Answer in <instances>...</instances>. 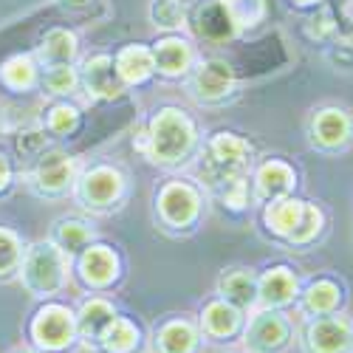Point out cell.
Segmentation results:
<instances>
[{"instance_id": "1", "label": "cell", "mask_w": 353, "mask_h": 353, "mask_svg": "<svg viewBox=\"0 0 353 353\" xmlns=\"http://www.w3.org/2000/svg\"><path fill=\"white\" fill-rule=\"evenodd\" d=\"M195 141V130L192 122L181 110H161L153 125H150V136H147V153L161 164H172L190 153V147Z\"/></svg>"}, {"instance_id": "2", "label": "cell", "mask_w": 353, "mask_h": 353, "mask_svg": "<svg viewBox=\"0 0 353 353\" xmlns=\"http://www.w3.org/2000/svg\"><path fill=\"white\" fill-rule=\"evenodd\" d=\"M63 249H57L54 243H37L23 260V283L32 294L46 297L63 285Z\"/></svg>"}, {"instance_id": "3", "label": "cell", "mask_w": 353, "mask_h": 353, "mask_svg": "<svg viewBox=\"0 0 353 353\" xmlns=\"http://www.w3.org/2000/svg\"><path fill=\"white\" fill-rule=\"evenodd\" d=\"M74 316L63 305H46L34 322H32V336L46 350H60L74 339Z\"/></svg>"}, {"instance_id": "4", "label": "cell", "mask_w": 353, "mask_h": 353, "mask_svg": "<svg viewBox=\"0 0 353 353\" xmlns=\"http://www.w3.org/2000/svg\"><path fill=\"white\" fill-rule=\"evenodd\" d=\"M288 339V325L285 319L274 311H260L254 314L252 325L246 331V347L254 350V353H277L283 350Z\"/></svg>"}, {"instance_id": "5", "label": "cell", "mask_w": 353, "mask_h": 353, "mask_svg": "<svg viewBox=\"0 0 353 353\" xmlns=\"http://www.w3.org/2000/svg\"><path fill=\"white\" fill-rule=\"evenodd\" d=\"M77 195L85 207H108L122 195V175L113 167H94L79 181Z\"/></svg>"}, {"instance_id": "6", "label": "cell", "mask_w": 353, "mask_h": 353, "mask_svg": "<svg viewBox=\"0 0 353 353\" xmlns=\"http://www.w3.org/2000/svg\"><path fill=\"white\" fill-rule=\"evenodd\" d=\"M350 339L353 334L347 319H339V316L311 322L305 334V345L311 353H345L350 347Z\"/></svg>"}, {"instance_id": "7", "label": "cell", "mask_w": 353, "mask_h": 353, "mask_svg": "<svg viewBox=\"0 0 353 353\" xmlns=\"http://www.w3.org/2000/svg\"><path fill=\"white\" fill-rule=\"evenodd\" d=\"M161 215L172 226H187L198 212V192L190 184H170L161 192Z\"/></svg>"}, {"instance_id": "8", "label": "cell", "mask_w": 353, "mask_h": 353, "mask_svg": "<svg viewBox=\"0 0 353 353\" xmlns=\"http://www.w3.org/2000/svg\"><path fill=\"white\" fill-rule=\"evenodd\" d=\"M232 82H234L232 68L226 63H221V60H210V63H203L195 71V77H192V94L198 99L212 102V99H221L223 94L232 91Z\"/></svg>"}, {"instance_id": "9", "label": "cell", "mask_w": 353, "mask_h": 353, "mask_svg": "<svg viewBox=\"0 0 353 353\" xmlns=\"http://www.w3.org/2000/svg\"><path fill=\"white\" fill-rule=\"evenodd\" d=\"M82 82H85V91L94 94V97H116L122 88V77L116 71L110 57H94L82 65Z\"/></svg>"}, {"instance_id": "10", "label": "cell", "mask_w": 353, "mask_h": 353, "mask_svg": "<svg viewBox=\"0 0 353 353\" xmlns=\"http://www.w3.org/2000/svg\"><path fill=\"white\" fill-rule=\"evenodd\" d=\"M74 159L65 156V153H51L46 156L37 170H34V181L40 187V192H48V195H57V192H63L71 181H74Z\"/></svg>"}, {"instance_id": "11", "label": "cell", "mask_w": 353, "mask_h": 353, "mask_svg": "<svg viewBox=\"0 0 353 353\" xmlns=\"http://www.w3.org/2000/svg\"><path fill=\"white\" fill-rule=\"evenodd\" d=\"M195 32L207 40H229L234 32H238V23H234L226 0H212V3H207L198 12Z\"/></svg>"}, {"instance_id": "12", "label": "cell", "mask_w": 353, "mask_h": 353, "mask_svg": "<svg viewBox=\"0 0 353 353\" xmlns=\"http://www.w3.org/2000/svg\"><path fill=\"white\" fill-rule=\"evenodd\" d=\"M218 288H221V297L234 308H249L257 300V283H254L252 272H246V269H234V272L223 274Z\"/></svg>"}, {"instance_id": "13", "label": "cell", "mask_w": 353, "mask_h": 353, "mask_svg": "<svg viewBox=\"0 0 353 353\" xmlns=\"http://www.w3.org/2000/svg\"><path fill=\"white\" fill-rule=\"evenodd\" d=\"M79 272L85 277V283L91 285H105L116 277V254L108 246H94L88 249L79 260Z\"/></svg>"}, {"instance_id": "14", "label": "cell", "mask_w": 353, "mask_h": 353, "mask_svg": "<svg viewBox=\"0 0 353 353\" xmlns=\"http://www.w3.org/2000/svg\"><path fill=\"white\" fill-rule=\"evenodd\" d=\"M113 319L116 314L105 300H88L77 316V331L82 339H102V334L108 331Z\"/></svg>"}, {"instance_id": "15", "label": "cell", "mask_w": 353, "mask_h": 353, "mask_svg": "<svg viewBox=\"0 0 353 353\" xmlns=\"http://www.w3.org/2000/svg\"><path fill=\"white\" fill-rule=\"evenodd\" d=\"M210 153H212V164H218L223 172L226 170H241L249 159V147L243 139L238 136H229V133H218L210 144Z\"/></svg>"}, {"instance_id": "16", "label": "cell", "mask_w": 353, "mask_h": 353, "mask_svg": "<svg viewBox=\"0 0 353 353\" xmlns=\"http://www.w3.org/2000/svg\"><path fill=\"white\" fill-rule=\"evenodd\" d=\"M294 291H297V280L288 269H272L266 272V277L260 280L257 285V294L263 305H283L294 297Z\"/></svg>"}, {"instance_id": "17", "label": "cell", "mask_w": 353, "mask_h": 353, "mask_svg": "<svg viewBox=\"0 0 353 353\" xmlns=\"http://www.w3.org/2000/svg\"><path fill=\"white\" fill-rule=\"evenodd\" d=\"M350 136V122L342 110H322L314 119V139L322 147H339Z\"/></svg>"}, {"instance_id": "18", "label": "cell", "mask_w": 353, "mask_h": 353, "mask_svg": "<svg viewBox=\"0 0 353 353\" xmlns=\"http://www.w3.org/2000/svg\"><path fill=\"white\" fill-rule=\"evenodd\" d=\"M116 71H119L122 82H141L153 71V54L141 46L125 48L119 54V60H116Z\"/></svg>"}, {"instance_id": "19", "label": "cell", "mask_w": 353, "mask_h": 353, "mask_svg": "<svg viewBox=\"0 0 353 353\" xmlns=\"http://www.w3.org/2000/svg\"><path fill=\"white\" fill-rule=\"evenodd\" d=\"M294 187V172L280 164V161H269L263 164L260 172H257V190L263 198H277L283 192H288Z\"/></svg>"}, {"instance_id": "20", "label": "cell", "mask_w": 353, "mask_h": 353, "mask_svg": "<svg viewBox=\"0 0 353 353\" xmlns=\"http://www.w3.org/2000/svg\"><path fill=\"white\" fill-rule=\"evenodd\" d=\"M238 322H241V314L234 305H229L226 300L223 303H212L203 311V331L210 336H229L238 331Z\"/></svg>"}, {"instance_id": "21", "label": "cell", "mask_w": 353, "mask_h": 353, "mask_svg": "<svg viewBox=\"0 0 353 353\" xmlns=\"http://www.w3.org/2000/svg\"><path fill=\"white\" fill-rule=\"evenodd\" d=\"M198 345V334L190 322H170L159 334L161 353H192Z\"/></svg>"}, {"instance_id": "22", "label": "cell", "mask_w": 353, "mask_h": 353, "mask_svg": "<svg viewBox=\"0 0 353 353\" xmlns=\"http://www.w3.org/2000/svg\"><path fill=\"white\" fill-rule=\"evenodd\" d=\"M190 46L184 40H161L156 46V65L164 71V74H181L190 68Z\"/></svg>"}, {"instance_id": "23", "label": "cell", "mask_w": 353, "mask_h": 353, "mask_svg": "<svg viewBox=\"0 0 353 353\" xmlns=\"http://www.w3.org/2000/svg\"><path fill=\"white\" fill-rule=\"evenodd\" d=\"M77 54V40L68 34V32H48L46 40H43V48H40V57L48 63V65H68Z\"/></svg>"}, {"instance_id": "24", "label": "cell", "mask_w": 353, "mask_h": 353, "mask_svg": "<svg viewBox=\"0 0 353 353\" xmlns=\"http://www.w3.org/2000/svg\"><path fill=\"white\" fill-rule=\"evenodd\" d=\"M303 210H305L303 201H277V203H272V207H269L266 221H269V226H272L274 232L291 234L294 226H297L300 218H303Z\"/></svg>"}, {"instance_id": "25", "label": "cell", "mask_w": 353, "mask_h": 353, "mask_svg": "<svg viewBox=\"0 0 353 353\" xmlns=\"http://www.w3.org/2000/svg\"><path fill=\"white\" fill-rule=\"evenodd\" d=\"M139 342V331L130 325L128 319H113L108 331L102 334V345L108 353H130Z\"/></svg>"}, {"instance_id": "26", "label": "cell", "mask_w": 353, "mask_h": 353, "mask_svg": "<svg viewBox=\"0 0 353 353\" xmlns=\"http://www.w3.org/2000/svg\"><path fill=\"white\" fill-rule=\"evenodd\" d=\"M339 303V288L328 280H319L305 294V311L308 314H331Z\"/></svg>"}, {"instance_id": "27", "label": "cell", "mask_w": 353, "mask_h": 353, "mask_svg": "<svg viewBox=\"0 0 353 353\" xmlns=\"http://www.w3.org/2000/svg\"><path fill=\"white\" fill-rule=\"evenodd\" d=\"M88 241H91V226L82 223V221H63L57 226V243H60L65 252L85 249Z\"/></svg>"}, {"instance_id": "28", "label": "cell", "mask_w": 353, "mask_h": 353, "mask_svg": "<svg viewBox=\"0 0 353 353\" xmlns=\"http://www.w3.org/2000/svg\"><path fill=\"white\" fill-rule=\"evenodd\" d=\"M20 257H23V252H20L17 238H14L12 232L0 229V277L12 274L20 266Z\"/></svg>"}, {"instance_id": "29", "label": "cell", "mask_w": 353, "mask_h": 353, "mask_svg": "<svg viewBox=\"0 0 353 353\" xmlns=\"http://www.w3.org/2000/svg\"><path fill=\"white\" fill-rule=\"evenodd\" d=\"M3 82L9 88H17V91L28 88V85L34 82V65H32V60H26V57H17V60H12L3 68Z\"/></svg>"}, {"instance_id": "30", "label": "cell", "mask_w": 353, "mask_h": 353, "mask_svg": "<svg viewBox=\"0 0 353 353\" xmlns=\"http://www.w3.org/2000/svg\"><path fill=\"white\" fill-rule=\"evenodd\" d=\"M319 223H322V215H319V210L316 207H311V203H305V210H303V218H300V223L294 226V232L288 234V238L294 241V243H308L314 234L319 232Z\"/></svg>"}, {"instance_id": "31", "label": "cell", "mask_w": 353, "mask_h": 353, "mask_svg": "<svg viewBox=\"0 0 353 353\" xmlns=\"http://www.w3.org/2000/svg\"><path fill=\"white\" fill-rule=\"evenodd\" d=\"M46 88L51 94H71L77 88V74L68 65H51L46 71Z\"/></svg>"}, {"instance_id": "32", "label": "cell", "mask_w": 353, "mask_h": 353, "mask_svg": "<svg viewBox=\"0 0 353 353\" xmlns=\"http://www.w3.org/2000/svg\"><path fill=\"white\" fill-rule=\"evenodd\" d=\"M150 14H153L156 26H164V28H175V26H181V20H184V12H181L179 0H153Z\"/></svg>"}, {"instance_id": "33", "label": "cell", "mask_w": 353, "mask_h": 353, "mask_svg": "<svg viewBox=\"0 0 353 353\" xmlns=\"http://www.w3.org/2000/svg\"><path fill=\"white\" fill-rule=\"evenodd\" d=\"M238 26H252L263 17V0H226Z\"/></svg>"}, {"instance_id": "34", "label": "cell", "mask_w": 353, "mask_h": 353, "mask_svg": "<svg viewBox=\"0 0 353 353\" xmlns=\"http://www.w3.org/2000/svg\"><path fill=\"white\" fill-rule=\"evenodd\" d=\"M48 128L54 133H68L77 128V110L74 108H54L48 116Z\"/></svg>"}, {"instance_id": "35", "label": "cell", "mask_w": 353, "mask_h": 353, "mask_svg": "<svg viewBox=\"0 0 353 353\" xmlns=\"http://www.w3.org/2000/svg\"><path fill=\"white\" fill-rule=\"evenodd\" d=\"M6 184H9V164L3 156H0V187H6Z\"/></svg>"}, {"instance_id": "36", "label": "cell", "mask_w": 353, "mask_h": 353, "mask_svg": "<svg viewBox=\"0 0 353 353\" xmlns=\"http://www.w3.org/2000/svg\"><path fill=\"white\" fill-rule=\"evenodd\" d=\"M77 353H97V350H94V347H91V345H82V347H79V350H77Z\"/></svg>"}, {"instance_id": "37", "label": "cell", "mask_w": 353, "mask_h": 353, "mask_svg": "<svg viewBox=\"0 0 353 353\" xmlns=\"http://www.w3.org/2000/svg\"><path fill=\"white\" fill-rule=\"evenodd\" d=\"M65 3H71V6H82V3H88V0H65Z\"/></svg>"}, {"instance_id": "38", "label": "cell", "mask_w": 353, "mask_h": 353, "mask_svg": "<svg viewBox=\"0 0 353 353\" xmlns=\"http://www.w3.org/2000/svg\"><path fill=\"white\" fill-rule=\"evenodd\" d=\"M297 3H314V0H297Z\"/></svg>"}]
</instances>
